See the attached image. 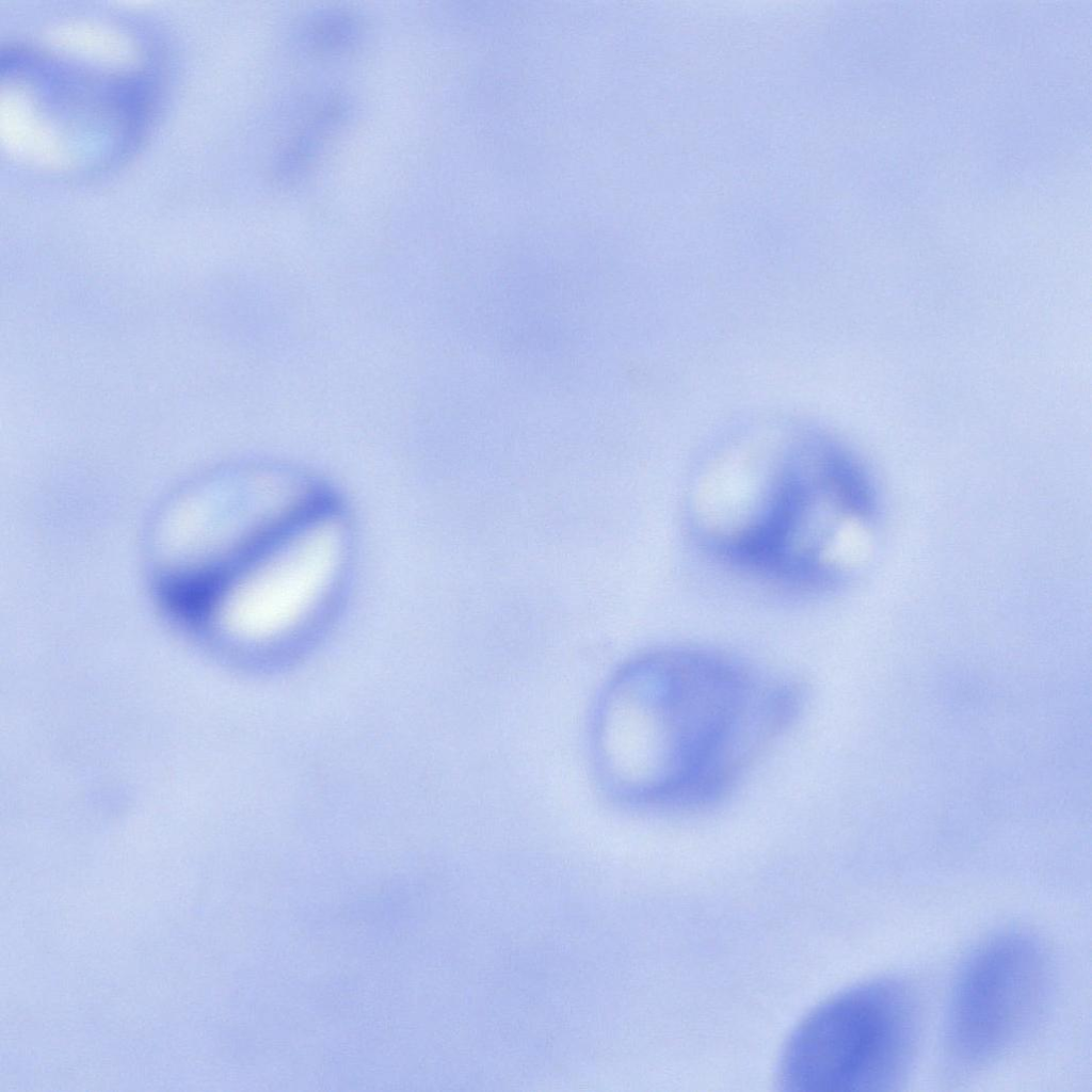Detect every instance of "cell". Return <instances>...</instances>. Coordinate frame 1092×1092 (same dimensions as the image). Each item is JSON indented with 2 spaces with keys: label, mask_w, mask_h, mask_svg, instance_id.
Masks as SVG:
<instances>
[{
  "label": "cell",
  "mask_w": 1092,
  "mask_h": 1092,
  "mask_svg": "<svg viewBox=\"0 0 1092 1092\" xmlns=\"http://www.w3.org/2000/svg\"><path fill=\"white\" fill-rule=\"evenodd\" d=\"M788 718L780 687L692 652L652 653L613 678L596 713V759L615 794L689 804L716 794Z\"/></svg>",
  "instance_id": "1"
},
{
  "label": "cell",
  "mask_w": 1092,
  "mask_h": 1092,
  "mask_svg": "<svg viewBox=\"0 0 1092 1092\" xmlns=\"http://www.w3.org/2000/svg\"><path fill=\"white\" fill-rule=\"evenodd\" d=\"M918 1016L905 985L871 980L825 1000L790 1037L780 1083L793 1092H863L899 1083L911 1065Z\"/></svg>",
  "instance_id": "2"
},
{
  "label": "cell",
  "mask_w": 1092,
  "mask_h": 1092,
  "mask_svg": "<svg viewBox=\"0 0 1092 1092\" xmlns=\"http://www.w3.org/2000/svg\"><path fill=\"white\" fill-rule=\"evenodd\" d=\"M307 26L305 42L316 52L344 51L353 45L357 35L355 22L339 14L318 17Z\"/></svg>",
  "instance_id": "5"
},
{
  "label": "cell",
  "mask_w": 1092,
  "mask_h": 1092,
  "mask_svg": "<svg viewBox=\"0 0 1092 1092\" xmlns=\"http://www.w3.org/2000/svg\"><path fill=\"white\" fill-rule=\"evenodd\" d=\"M1048 973L1043 949L1028 934L1003 933L981 944L961 968L948 1005L952 1066L977 1071L1012 1049L1042 1012Z\"/></svg>",
  "instance_id": "3"
},
{
  "label": "cell",
  "mask_w": 1092,
  "mask_h": 1092,
  "mask_svg": "<svg viewBox=\"0 0 1092 1092\" xmlns=\"http://www.w3.org/2000/svg\"><path fill=\"white\" fill-rule=\"evenodd\" d=\"M341 553L335 521L308 513L248 559L216 591L206 614L251 639L280 635L317 606Z\"/></svg>",
  "instance_id": "4"
}]
</instances>
